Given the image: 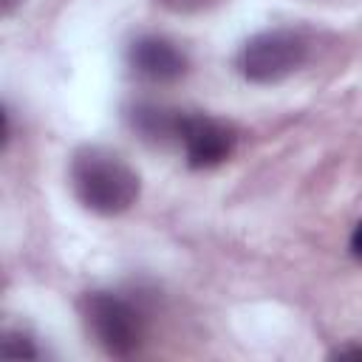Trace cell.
Segmentation results:
<instances>
[{
	"mask_svg": "<svg viewBox=\"0 0 362 362\" xmlns=\"http://www.w3.org/2000/svg\"><path fill=\"white\" fill-rule=\"evenodd\" d=\"M178 141L184 144L187 164L192 170H209L223 164L235 150V130L232 124L206 116V113H184Z\"/></svg>",
	"mask_w": 362,
	"mask_h": 362,
	"instance_id": "cell-4",
	"label": "cell"
},
{
	"mask_svg": "<svg viewBox=\"0 0 362 362\" xmlns=\"http://www.w3.org/2000/svg\"><path fill=\"white\" fill-rule=\"evenodd\" d=\"M184 122V110H173L164 105H136L130 110V124L150 141H178Z\"/></svg>",
	"mask_w": 362,
	"mask_h": 362,
	"instance_id": "cell-6",
	"label": "cell"
},
{
	"mask_svg": "<svg viewBox=\"0 0 362 362\" xmlns=\"http://www.w3.org/2000/svg\"><path fill=\"white\" fill-rule=\"evenodd\" d=\"M161 3H187V0H161Z\"/></svg>",
	"mask_w": 362,
	"mask_h": 362,
	"instance_id": "cell-10",
	"label": "cell"
},
{
	"mask_svg": "<svg viewBox=\"0 0 362 362\" xmlns=\"http://www.w3.org/2000/svg\"><path fill=\"white\" fill-rule=\"evenodd\" d=\"M79 314L88 334L107 356L124 359L139 351L144 337V320L130 300L110 291H88L79 300Z\"/></svg>",
	"mask_w": 362,
	"mask_h": 362,
	"instance_id": "cell-2",
	"label": "cell"
},
{
	"mask_svg": "<svg viewBox=\"0 0 362 362\" xmlns=\"http://www.w3.org/2000/svg\"><path fill=\"white\" fill-rule=\"evenodd\" d=\"M308 57V42L291 28H266L240 48V74L255 85H274L291 76Z\"/></svg>",
	"mask_w": 362,
	"mask_h": 362,
	"instance_id": "cell-3",
	"label": "cell"
},
{
	"mask_svg": "<svg viewBox=\"0 0 362 362\" xmlns=\"http://www.w3.org/2000/svg\"><path fill=\"white\" fill-rule=\"evenodd\" d=\"M68 178L76 201L96 215H122L141 192L139 173L116 150L99 144H85L71 156Z\"/></svg>",
	"mask_w": 362,
	"mask_h": 362,
	"instance_id": "cell-1",
	"label": "cell"
},
{
	"mask_svg": "<svg viewBox=\"0 0 362 362\" xmlns=\"http://www.w3.org/2000/svg\"><path fill=\"white\" fill-rule=\"evenodd\" d=\"M351 255L362 263V218L356 221V226H354V235H351Z\"/></svg>",
	"mask_w": 362,
	"mask_h": 362,
	"instance_id": "cell-9",
	"label": "cell"
},
{
	"mask_svg": "<svg viewBox=\"0 0 362 362\" xmlns=\"http://www.w3.org/2000/svg\"><path fill=\"white\" fill-rule=\"evenodd\" d=\"M3 356H11V359H34L37 356V348H34V342L25 334L6 331L3 334Z\"/></svg>",
	"mask_w": 362,
	"mask_h": 362,
	"instance_id": "cell-7",
	"label": "cell"
},
{
	"mask_svg": "<svg viewBox=\"0 0 362 362\" xmlns=\"http://www.w3.org/2000/svg\"><path fill=\"white\" fill-rule=\"evenodd\" d=\"M328 356H331V359H362V345H356V342H348V345H339V348H334Z\"/></svg>",
	"mask_w": 362,
	"mask_h": 362,
	"instance_id": "cell-8",
	"label": "cell"
},
{
	"mask_svg": "<svg viewBox=\"0 0 362 362\" xmlns=\"http://www.w3.org/2000/svg\"><path fill=\"white\" fill-rule=\"evenodd\" d=\"M127 62L141 79L150 82H173L187 71V57L175 48V42L153 34L133 40L127 51Z\"/></svg>",
	"mask_w": 362,
	"mask_h": 362,
	"instance_id": "cell-5",
	"label": "cell"
}]
</instances>
